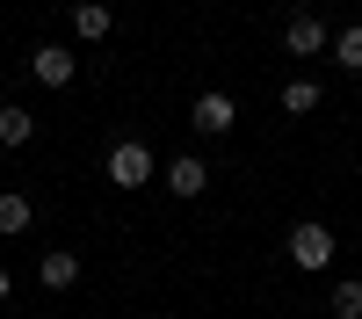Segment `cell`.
Returning a JSON list of instances; mask_svg holds the SVG:
<instances>
[{"label": "cell", "instance_id": "obj_11", "mask_svg": "<svg viewBox=\"0 0 362 319\" xmlns=\"http://www.w3.org/2000/svg\"><path fill=\"white\" fill-rule=\"evenodd\" d=\"M73 37H87V44L109 37V8H102V0H80V8H73Z\"/></svg>", "mask_w": 362, "mask_h": 319}, {"label": "cell", "instance_id": "obj_8", "mask_svg": "<svg viewBox=\"0 0 362 319\" xmlns=\"http://www.w3.org/2000/svg\"><path fill=\"white\" fill-rule=\"evenodd\" d=\"M29 225H37V203H29L22 189H0V240H22Z\"/></svg>", "mask_w": 362, "mask_h": 319}, {"label": "cell", "instance_id": "obj_5", "mask_svg": "<svg viewBox=\"0 0 362 319\" xmlns=\"http://www.w3.org/2000/svg\"><path fill=\"white\" fill-rule=\"evenodd\" d=\"M167 189H174L181 203H196V196L210 189V167H203V153H174V160H167Z\"/></svg>", "mask_w": 362, "mask_h": 319}, {"label": "cell", "instance_id": "obj_1", "mask_svg": "<svg viewBox=\"0 0 362 319\" xmlns=\"http://www.w3.org/2000/svg\"><path fill=\"white\" fill-rule=\"evenodd\" d=\"M109 182L116 189H145V182H153V174H160V160H153V145H138V138H124V145H109Z\"/></svg>", "mask_w": 362, "mask_h": 319}, {"label": "cell", "instance_id": "obj_9", "mask_svg": "<svg viewBox=\"0 0 362 319\" xmlns=\"http://www.w3.org/2000/svg\"><path fill=\"white\" fill-rule=\"evenodd\" d=\"M276 102H283V109H290V116H312V109H319V102H326V87H319V80H312V73H297V80H283V95H276Z\"/></svg>", "mask_w": 362, "mask_h": 319}, {"label": "cell", "instance_id": "obj_4", "mask_svg": "<svg viewBox=\"0 0 362 319\" xmlns=\"http://www.w3.org/2000/svg\"><path fill=\"white\" fill-rule=\"evenodd\" d=\"M189 124H196L203 138H225V131L239 124V102H232V95H196V102H189Z\"/></svg>", "mask_w": 362, "mask_h": 319}, {"label": "cell", "instance_id": "obj_10", "mask_svg": "<svg viewBox=\"0 0 362 319\" xmlns=\"http://www.w3.org/2000/svg\"><path fill=\"white\" fill-rule=\"evenodd\" d=\"M29 138H37V116H29L22 102H0V145L15 153V145H29Z\"/></svg>", "mask_w": 362, "mask_h": 319}, {"label": "cell", "instance_id": "obj_3", "mask_svg": "<svg viewBox=\"0 0 362 319\" xmlns=\"http://www.w3.org/2000/svg\"><path fill=\"white\" fill-rule=\"evenodd\" d=\"M283 51H290V58H319V51H334V29H326L319 15H290Z\"/></svg>", "mask_w": 362, "mask_h": 319}, {"label": "cell", "instance_id": "obj_13", "mask_svg": "<svg viewBox=\"0 0 362 319\" xmlns=\"http://www.w3.org/2000/svg\"><path fill=\"white\" fill-rule=\"evenodd\" d=\"M326 305H334V319H362V276H341Z\"/></svg>", "mask_w": 362, "mask_h": 319}, {"label": "cell", "instance_id": "obj_12", "mask_svg": "<svg viewBox=\"0 0 362 319\" xmlns=\"http://www.w3.org/2000/svg\"><path fill=\"white\" fill-rule=\"evenodd\" d=\"M334 66L341 73H362V22L355 29H334Z\"/></svg>", "mask_w": 362, "mask_h": 319}, {"label": "cell", "instance_id": "obj_2", "mask_svg": "<svg viewBox=\"0 0 362 319\" xmlns=\"http://www.w3.org/2000/svg\"><path fill=\"white\" fill-rule=\"evenodd\" d=\"M290 261H297V269H334V232H326L319 218L290 225Z\"/></svg>", "mask_w": 362, "mask_h": 319}, {"label": "cell", "instance_id": "obj_14", "mask_svg": "<svg viewBox=\"0 0 362 319\" xmlns=\"http://www.w3.org/2000/svg\"><path fill=\"white\" fill-rule=\"evenodd\" d=\"M8 298H15V276H8V269H0V305H8Z\"/></svg>", "mask_w": 362, "mask_h": 319}, {"label": "cell", "instance_id": "obj_7", "mask_svg": "<svg viewBox=\"0 0 362 319\" xmlns=\"http://www.w3.org/2000/svg\"><path fill=\"white\" fill-rule=\"evenodd\" d=\"M37 283H44V290H73V283H80V254H73V247H51V254L37 261Z\"/></svg>", "mask_w": 362, "mask_h": 319}, {"label": "cell", "instance_id": "obj_6", "mask_svg": "<svg viewBox=\"0 0 362 319\" xmlns=\"http://www.w3.org/2000/svg\"><path fill=\"white\" fill-rule=\"evenodd\" d=\"M29 73H37L44 87H73V51H66V44H37Z\"/></svg>", "mask_w": 362, "mask_h": 319}]
</instances>
